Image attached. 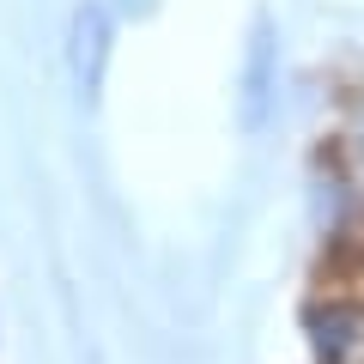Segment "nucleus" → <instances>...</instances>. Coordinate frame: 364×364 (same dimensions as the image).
<instances>
[{
  "mask_svg": "<svg viewBox=\"0 0 364 364\" xmlns=\"http://www.w3.org/2000/svg\"><path fill=\"white\" fill-rule=\"evenodd\" d=\"M109 55H116V13L104 0H79L67 18V73H73L79 104H97L109 79Z\"/></svg>",
  "mask_w": 364,
  "mask_h": 364,
  "instance_id": "nucleus-2",
  "label": "nucleus"
},
{
  "mask_svg": "<svg viewBox=\"0 0 364 364\" xmlns=\"http://www.w3.org/2000/svg\"><path fill=\"white\" fill-rule=\"evenodd\" d=\"M273 116H279V31L273 18H255L237 67V122L243 134H267Z\"/></svg>",
  "mask_w": 364,
  "mask_h": 364,
  "instance_id": "nucleus-1",
  "label": "nucleus"
},
{
  "mask_svg": "<svg viewBox=\"0 0 364 364\" xmlns=\"http://www.w3.org/2000/svg\"><path fill=\"white\" fill-rule=\"evenodd\" d=\"M346 140H352V158H358V170H364V109H358V122H352Z\"/></svg>",
  "mask_w": 364,
  "mask_h": 364,
  "instance_id": "nucleus-4",
  "label": "nucleus"
},
{
  "mask_svg": "<svg viewBox=\"0 0 364 364\" xmlns=\"http://www.w3.org/2000/svg\"><path fill=\"white\" fill-rule=\"evenodd\" d=\"M304 340L316 364H364V304L346 291H322L304 304Z\"/></svg>",
  "mask_w": 364,
  "mask_h": 364,
  "instance_id": "nucleus-3",
  "label": "nucleus"
}]
</instances>
